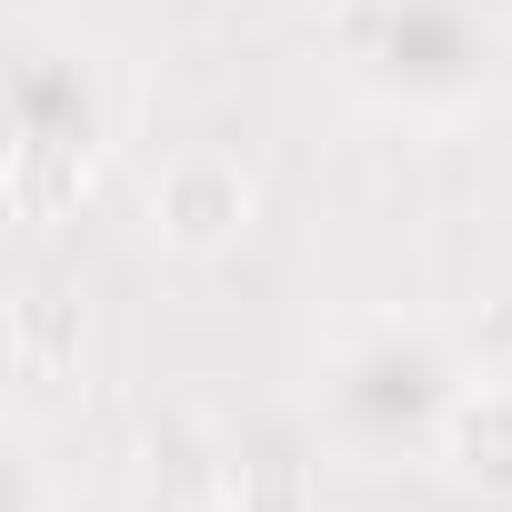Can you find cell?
<instances>
[{"mask_svg": "<svg viewBox=\"0 0 512 512\" xmlns=\"http://www.w3.org/2000/svg\"><path fill=\"white\" fill-rule=\"evenodd\" d=\"M251 512H302V472H292V462H262V482H251Z\"/></svg>", "mask_w": 512, "mask_h": 512, "instance_id": "obj_5", "label": "cell"}, {"mask_svg": "<svg viewBox=\"0 0 512 512\" xmlns=\"http://www.w3.org/2000/svg\"><path fill=\"white\" fill-rule=\"evenodd\" d=\"M251 221H262V181H251L241 151H171L151 171V241L171 251V262H221V251L251 241Z\"/></svg>", "mask_w": 512, "mask_h": 512, "instance_id": "obj_1", "label": "cell"}, {"mask_svg": "<svg viewBox=\"0 0 512 512\" xmlns=\"http://www.w3.org/2000/svg\"><path fill=\"white\" fill-rule=\"evenodd\" d=\"M11 372H21V382H61V372H81V302H71V292L31 282V292L11 302Z\"/></svg>", "mask_w": 512, "mask_h": 512, "instance_id": "obj_4", "label": "cell"}, {"mask_svg": "<svg viewBox=\"0 0 512 512\" xmlns=\"http://www.w3.org/2000/svg\"><path fill=\"white\" fill-rule=\"evenodd\" d=\"M442 472H452L462 492L512 502V382L452 392V402H442Z\"/></svg>", "mask_w": 512, "mask_h": 512, "instance_id": "obj_3", "label": "cell"}, {"mask_svg": "<svg viewBox=\"0 0 512 512\" xmlns=\"http://www.w3.org/2000/svg\"><path fill=\"white\" fill-rule=\"evenodd\" d=\"M101 171V131H61V121H21L11 131V211L21 221H61L91 201Z\"/></svg>", "mask_w": 512, "mask_h": 512, "instance_id": "obj_2", "label": "cell"}, {"mask_svg": "<svg viewBox=\"0 0 512 512\" xmlns=\"http://www.w3.org/2000/svg\"><path fill=\"white\" fill-rule=\"evenodd\" d=\"M11 492H21L11 512H41V452L31 442H11Z\"/></svg>", "mask_w": 512, "mask_h": 512, "instance_id": "obj_6", "label": "cell"}]
</instances>
